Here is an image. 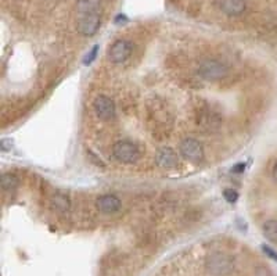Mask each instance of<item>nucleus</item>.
<instances>
[{"instance_id": "9b49d317", "label": "nucleus", "mask_w": 277, "mask_h": 276, "mask_svg": "<svg viewBox=\"0 0 277 276\" xmlns=\"http://www.w3.org/2000/svg\"><path fill=\"white\" fill-rule=\"evenodd\" d=\"M155 161H157V164L161 168L172 170V168H176L178 164H179V155L171 147H163V149H161L160 152L157 153Z\"/></svg>"}, {"instance_id": "4468645a", "label": "nucleus", "mask_w": 277, "mask_h": 276, "mask_svg": "<svg viewBox=\"0 0 277 276\" xmlns=\"http://www.w3.org/2000/svg\"><path fill=\"white\" fill-rule=\"evenodd\" d=\"M51 206L57 209V211H60V212H65V211L69 209L71 201H69V199H68L65 194L57 193V194H54L53 199H51Z\"/></svg>"}, {"instance_id": "423d86ee", "label": "nucleus", "mask_w": 277, "mask_h": 276, "mask_svg": "<svg viewBox=\"0 0 277 276\" xmlns=\"http://www.w3.org/2000/svg\"><path fill=\"white\" fill-rule=\"evenodd\" d=\"M113 155L116 161L124 162V164H133L140 158V149L136 143L124 139L114 143Z\"/></svg>"}, {"instance_id": "412c9836", "label": "nucleus", "mask_w": 277, "mask_h": 276, "mask_svg": "<svg viewBox=\"0 0 277 276\" xmlns=\"http://www.w3.org/2000/svg\"><path fill=\"white\" fill-rule=\"evenodd\" d=\"M272 173H273V179H275V182L277 183V162L275 164V167H273V172H272Z\"/></svg>"}, {"instance_id": "f3484780", "label": "nucleus", "mask_w": 277, "mask_h": 276, "mask_svg": "<svg viewBox=\"0 0 277 276\" xmlns=\"http://www.w3.org/2000/svg\"><path fill=\"white\" fill-rule=\"evenodd\" d=\"M97 52H98V46H95V48L90 50V53L87 54L86 57H85V60H83V63L85 64H92L93 61H95V58L97 57Z\"/></svg>"}, {"instance_id": "6ab92c4d", "label": "nucleus", "mask_w": 277, "mask_h": 276, "mask_svg": "<svg viewBox=\"0 0 277 276\" xmlns=\"http://www.w3.org/2000/svg\"><path fill=\"white\" fill-rule=\"evenodd\" d=\"M255 276H272V275H270V272H269L266 268L259 267L257 268V271H255Z\"/></svg>"}, {"instance_id": "aec40b11", "label": "nucleus", "mask_w": 277, "mask_h": 276, "mask_svg": "<svg viewBox=\"0 0 277 276\" xmlns=\"http://www.w3.org/2000/svg\"><path fill=\"white\" fill-rule=\"evenodd\" d=\"M245 170V164H239V165H236L234 168H233V172H241Z\"/></svg>"}, {"instance_id": "f03ea898", "label": "nucleus", "mask_w": 277, "mask_h": 276, "mask_svg": "<svg viewBox=\"0 0 277 276\" xmlns=\"http://www.w3.org/2000/svg\"><path fill=\"white\" fill-rule=\"evenodd\" d=\"M101 24V0H78L77 28L82 36H93Z\"/></svg>"}, {"instance_id": "ddd939ff", "label": "nucleus", "mask_w": 277, "mask_h": 276, "mask_svg": "<svg viewBox=\"0 0 277 276\" xmlns=\"http://www.w3.org/2000/svg\"><path fill=\"white\" fill-rule=\"evenodd\" d=\"M19 179L16 173H11V172H4L1 175V186H3V190L4 191H11L14 190L17 186H18Z\"/></svg>"}, {"instance_id": "0eeeda50", "label": "nucleus", "mask_w": 277, "mask_h": 276, "mask_svg": "<svg viewBox=\"0 0 277 276\" xmlns=\"http://www.w3.org/2000/svg\"><path fill=\"white\" fill-rule=\"evenodd\" d=\"M179 152L189 162L200 164L204 161V149L194 138H186L179 143Z\"/></svg>"}, {"instance_id": "2eb2a0df", "label": "nucleus", "mask_w": 277, "mask_h": 276, "mask_svg": "<svg viewBox=\"0 0 277 276\" xmlns=\"http://www.w3.org/2000/svg\"><path fill=\"white\" fill-rule=\"evenodd\" d=\"M262 232L268 240L277 243V221H275V219L266 221L262 226Z\"/></svg>"}, {"instance_id": "1a4fd4ad", "label": "nucleus", "mask_w": 277, "mask_h": 276, "mask_svg": "<svg viewBox=\"0 0 277 276\" xmlns=\"http://www.w3.org/2000/svg\"><path fill=\"white\" fill-rule=\"evenodd\" d=\"M130 54H132V45L125 39L114 42L108 50V58L113 64H124L130 57Z\"/></svg>"}, {"instance_id": "dca6fc26", "label": "nucleus", "mask_w": 277, "mask_h": 276, "mask_svg": "<svg viewBox=\"0 0 277 276\" xmlns=\"http://www.w3.org/2000/svg\"><path fill=\"white\" fill-rule=\"evenodd\" d=\"M223 196H225L226 201H229V203H236L237 199H239V193L236 190H233V189H226V190L223 191Z\"/></svg>"}, {"instance_id": "f8f14e48", "label": "nucleus", "mask_w": 277, "mask_h": 276, "mask_svg": "<svg viewBox=\"0 0 277 276\" xmlns=\"http://www.w3.org/2000/svg\"><path fill=\"white\" fill-rule=\"evenodd\" d=\"M220 10L230 17H237L245 11V1L244 0H220Z\"/></svg>"}, {"instance_id": "39448f33", "label": "nucleus", "mask_w": 277, "mask_h": 276, "mask_svg": "<svg viewBox=\"0 0 277 276\" xmlns=\"http://www.w3.org/2000/svg\"><path fill=\"white\" fill-rule=\"evenodd\" d=\"M198 75L207 81H222L230 75V69L226 64L220 63L219 60H204L198 66Z\"/></svg>"}, {"instance_id": "f257e3e1", "label": "nucleus", "mask_w": 277, "mask_h": 276, "mask_svg": "<svg viewBox=\"0 0 277 276\" xmlns=\"http://www.w3.org/2000/svg\"><path fill=\"white\" fill-rule=\"evenodd\" d=\"M147 121L154 139L166 138L173 126V115L163 99H151L147 103Z\"/></svg>"}, {"instance_id": "a211bd4d", "label": "nucleus", "mask_w": 277, "mask_h": 276, "mask_svg": "<svg viewBox=\"0 0 277 276\" xmlns=\"http://www.w3.org/2000/svg\"><path fill=\"white\" fill-rule=\"evenodd\" d=\"M262 250H263V253L268 256L269 258H272V259H275V261H277V253L273 250V248H270L269 246H262Z\"/></svg>"}, {"instance_id": "7ed1b4c3", "label": "nucleus", "mask_w": 277, "mask_h": 276, "mask_svg": "<svg viewBox=\"0 0 277 276\" xmlns=\"http://www.w3.org/2000/svg\"><path fill=\"white\" fill-rule=\"evenodd\" d=\"M196 121L204 131H216L222 125L223 115L216 107L204 102L196 107Z\"/></svg>"}, {"instance_id": "9d476101", "label": "nucleus", "mask_w": 277, "mask_h": 276, "mask_svg": "<svg viewBox=\"0 0 277 276\" xmlns=\"http://www.w3.org/2000/svg\"><path fill=\"white\" fill-rule=\"evenodd\" d=\"M96 207L100 212L110 215V214L118 212L122 207V203L114 194H103L96 200Z\"/></svg>"}, {"instance_id": "20e7f679", "label": "nucleus", "mask_w": 277, "mask_h": 276, "mask_svg": "<svg viewBox=\"0 0 277 276\" xmlns=\"http://www.w3.org/2000/svg\"><path fill=\"white\" fill-rule=\"evenodd\" d=\"M207 271L213 276H226L234 269V259L226 253H212L207 258Z\"/></svg>"}, {"instance_id": "6e6552de", "label": "nucleus", "mask_w": 277, "mask_h": 276, "mask_svg": "<svg viewBox=\"0 0 277 276\" xmlns=\"http://www.w3.org/2000/svg\"><path fill=\"white\" fill-rule=\"evenodd\" d=\"M93 110L96 115L103 121H111L116 118V107L114 100L108 96H97L93 100Z\"/></svg>"}]
</instances>
